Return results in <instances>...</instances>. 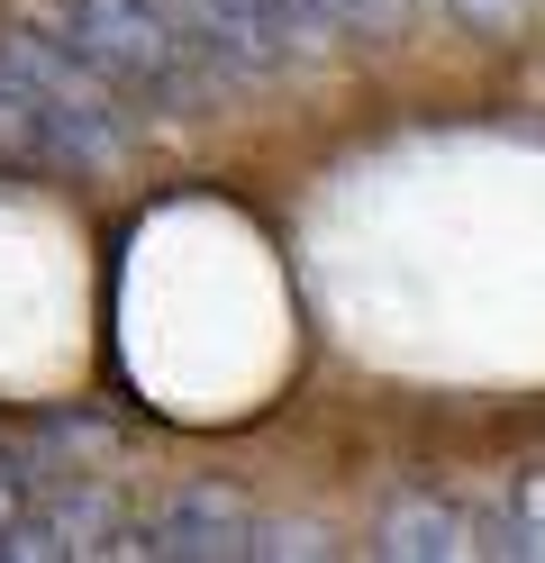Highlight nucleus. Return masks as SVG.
<instances>
[{
	"label": "nucleus",
	"instance_id": "obj_5",
	"mask_svg": "<svg viewBox=\"0 0 545 563\" xmlns=\"http://www.w3.org/2000/svg\"><path fill=\"white\" fill-rule=\"evenodd\" d=\"M373 554L382 563H464V554H491L482 545V518L464 500H436V490H400L373 527Z\"/></svg>",
	"mask_w": 545,
	"mask_h": 563
},
{
	"label": "nucleus",
	"instance_id": "obj_8",
	"mask_svg": "<svg viewBox=\"0 0 545 563\" xmlns=\"http://www.w3.org/2000/svg\"><path fill=\"white\" fill-rule=\"evenodd\" d=\"M36 490H46V473H36L28 454H10V445H0V545L19 537V518L36 509Z\"/></svg>",
	"mask_w": 545,
	"mask_h": 563
},
{
	"label": "nucleus",
	"instance_id": "obj_4",
	"mask_svg": "<svg viewBox=\"0 0 545 563\" xmlns=\"http://www.w3.org/2000/svg\"><path fill=\"white\" fill-rule=\"evenodd\" d=\"M254 537H264V518H254L237 490L192 482V490H173L164 509H145L119 554H145V563H246Z\"/></svg>",
	"mask_w": 545,
	"mask_h": 563
},
{
	"label": "nucleus",
	"instance_id": "obj_1",
	"mask_svg": "<svg viewBox=\"0 0 545 563\" xmlns=\"http://www.w3.org/2000/svg\"><path fill=\"white\" fill-rule=\"evenodd\" d=\"M46 27L91 64V74L119 91V100H145V110H209L237 74L218 64L192 19L173 0H36Z\"/></svg>",
	"mask_w": 545,
	"mask_h": 563
},
{
	"label": "nucleus",
	"instance_id": "obj_7",
	"mask_svg": "<svg viewBox=\"0 0 545 563\" xmlns=\"http://www.w3.org/2000/svg\"><path fill=\"white\" fill-rule=\"evenodd\" d=\"M482 545L509 554V563H545V464L500 490V518L482 527Z\"/></svg>",
	"mask_w": 545,
	"mask_h": 563
},
{
	"label": "nucleus",
	"instance_id": "obj_10",
	"mask_svg": "<svg viewBox=\"0 0 545 563\" xmlns=\"http://www.w3.org/2000/svg\"><path fill=\"white\" fill-rule=\"evenodd\" d=\"M527 10H536V0H455V19H472L482 37H519Z\"/></svg>",
	"mask_w": 545,
	"mask_h": 563
},
{
	"label": "nucleus",
	"instance_id": "obj_3",
	"mask_svg": "<svg viewBox=\"0 0 545 563\" xmlns=\"http://www.w3.org/2000/svg\"><path fill=\"white\" fill-rule=\"evenodd\" d=\"M182 19H192V37L228 64V74H282V64H309L327 55L337 37V19H327V0H173Z\"/></svg>",
	"mask_w": 545,
	"mask_h": 563
},
{
	"label": "nucleus",
	"instance_id": "obj_2",
	"mask_svg": "<svg viewBox=\"0 0 545 563\" xmlns=\"http://www.w3.org/2000/svg\"><path fill=\"white\" fill-rule=\"evenodd\" d=\"M0 91H19V110L36 119L55 173H119L128 164V119H119V91H109L83 55H73L55 27H28L10 19L0 27Z\"/></svg>",
	"mask_w": 545,
	"mask_h": 563
},
{
	"label": "nucleus",
	"instance_id": "obj_9",
	"mask_svg": "<svg viewBox=\"0 0 545 563\" xmlns=\"http://www.w3.org/2000/svg\"><path fill=\"white\" fill-rule=\"evenodd\" d=\"M327 19L355 27V37H400L410 27V0H327Z\"/></svg>",
	"mask_w": 545,
	"mask_h": 563
},
{
	"label": "nucleus",
	"instance_id": "obj_6",
	"mask_svg": "<svg viewBox=\"0 0 545 563\" xmlns=\"http://www.w3.org/2000/svg\"><path fill=\"white\" fill-rule=\"evenodd\" d=\"M109 537H119V509H109V490L100 482H55V490H36V509L19 518V537L0 545V554H109Z\"/></svg>",
	"mask_w": 545,
	"mask_h": 563
}]
</instances>
